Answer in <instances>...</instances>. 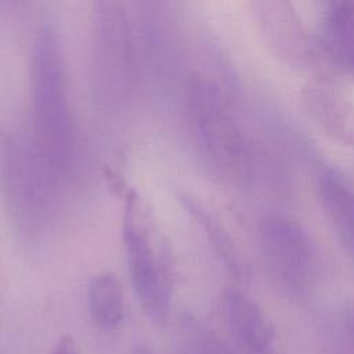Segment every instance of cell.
<instances>
[{"label": "cell", "mask_w": 354, "mask_h": 354, "mask_svg": "<svg viewBox=\"0 0 354 354\" xmlns=\"http://www.w3.org/2000/svg\"><path fill=\"white\" fill-rule=\"evenodd\" d=\"M33 98L39 156L51 173L61 171L72 152V123L62 43L51 25L41 28L35 44Z\"/></svg>", "instance_id": "obj_1"}, {"label": "cell", "mask_w": 354, "mask_h": 354, "mask_svg": "<svg viewBox=\"0 0 354 354\" xmlns=\"http://www.w3.org/2000/svg\"><path fill=\"white\" fill-rule=\"evenodd\" d=\"M260 35L285 65L306 69L313 59L307 30L295 7L283 0H260L253 3Z\"/></svg>", "instance_id": "obj_5"}, {"label": "cell", "mask_w": 354, "mask_h": 354, "mask_svg": "<svg viewBox=\"0 0 354 354\" xmlns=\"http://www.w3.org/2000/svg\"><path fill=\"white\" fill-rule=\"evenodd\" d=\"M187 354H231L230 351H227L220 343L214 342L213 339H207V337H202L199 340H196L189 348Z\"/></svg>", "instance_id": "obj_12"}, {"label": "cell", "mask_w": 354, "mask_h": 354, "mask_svg": "<svg viewBox=\"0 0 354 354\" xmlns=\"http://www.w3.org/2000/svg\"><path fill=\"white\" fill-rule=\"evenodd\" d=\"M133 354H153V353H152V350H151L149 347L140 344V346H137V347L133 350Z\"/></svg>", "instance_id": "obj_14"}, {"label": "cell", "mask_w": 354, "mask_h": 354, "mask_svg": "<svg viewBox=\"0 0 354 354\" xmlns=\"http://www.w3.org/2000/svg\"><path fill=\"white\" fill-rule=\"evenodd\" d=\"M124 246L131 282L145 313L155 321H163L170 308L169 278L147 231L134 221L131 213L124 221Z\"/></svg>", "instance_id": "obj_3"}, {"label": "cell", "mask_w": 354, "mask_h": 354, "mask_svg": "<svg viewBox=\"0 0 354 354\" xmlns=\"http://www.w3.org/2000/svg\"><path fill=\"white\" fill-rule=\"evenodd\" d=\"M187 101L196 137L212 165L234 183L246 181L252 153L220 90L205 79H192Z\"/></svg>", "instance_id": "obj_2"}, {"label": "cell", "mask_w": 354, "mask_h": 354, "mask_svg": "<svg viewBox=\"0 0 354 354\" xmlns=\"http://www.w3.org/2000/svg\"><path fill=\"white\" fill-rule=\"evenodd\" d=\"M223 313L239 344L253 353H264L271 346L274 330L260 307L245 293L228 289L223 296Z\"/></svg>", "instance_id": "obj_7"}, {"label": "cell", "mask_w": 354, "mask_h": 354, "mask_svg": "<svg viewBox=\"0 0 354 354\" xmlns=\"http://www.w3.org/2000/svg\"><path fill=\"white\" fill-rule=\"evenodd\" d=\"M88 308L93 319L105 329L119 326L124 318V295L120 281L111 272L95 275L88 283Z\"/></svg>", "instance_id": "obj_11"}, {"label": "cell", "mask_w": 354, "mask_h": 354, "mask_svg": "<svg viewBox=\"0 0 354 354\" xmlns=\"http://www.w3.org/2000/svg\"><path fill=\"white\" fill-rule=\"evenodd\" d=\"M97 17L98 39L104 65L116 73V77L126 80L131 69V37L124 11L119 4L101 3Z\"/></svg>", "instance_id": "obj_8"}, {"label": "cell", "mask_w": 354, "mask_h": 354, "mask_svg": "<svg viewBox=\"0 0 354 354\" xmlns=\"http://www.w3.org/2000/svg\"><path fill=\"white\" fill-rule=\"evenodd\" d=\"M301 102L313 123L335 142L354 148V102L328 77H315L301 90Z\"/></svg>", "instance_id": "obj_6"}, {"label": "cell", "mask_w": 354, "mask_h": 354, "mask_svg": "<svg viewBox=\"0 0 354 354\" xmlns=\"http://www.w3.org/2000/svg\"><path fill=\"white\" fill-rule=\"evenodd\" d=\"M260 242L270 268L283 281L301 285L314 266V252L306 231L285 216L267 217L260 227Z\"/></svg>", "instance_id": "obj_4"}, {"label": "cell", "mask_w": 354, "mask_h": 354, "mask_svg": "<svg viewBox=\"0 0 354 354\" xmlns=\"http://www.w3.org/2000/svg\"><path fill=\"white\" fill-rule=\"evenodd\" d=\"M318 191L325 214L354 261V191L333 171L319 177Z\"/></svg>", "instance_id": "obj_10"}, {"label": "cell", "mask_w": 354, "mask_h": 354, "mask_svg": "<svg viewBox=\"0 0 354 354\" xmlns=\"http://www.w3.org/2000/svg\"><path fill=\"white\" fill-rule=\"evenodd\" d=\"M321 37L330 61L354 76V0H336L328 4Z\"/></svg>", "instance_id": "obj_9"}, {"label": "cell", "mask_w": 354, "mask_h": 354, "mask_svg": "<svg viewBox=\"0 0 354 354\" xmlns=\"http://www.w3.org/2000/svg\"><path fill=\"white\" fill-rule=\"evenodd\" d=\"M51 354H79V347H77L73 336L65 335L58 339Z\"/></svg>", "instance_id": "obj_13"}]
</instances>
